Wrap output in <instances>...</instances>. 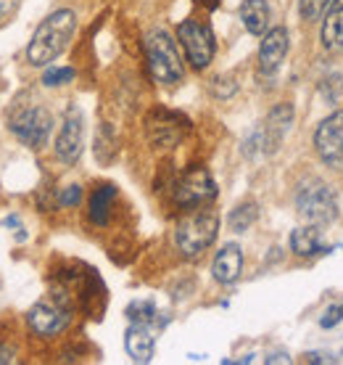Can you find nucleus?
I'll use <instances>...</instances> for the list:
<instances>
[{"label": "nucleus", "instance_id": "obj_1", "mask_svg": "<svg viewBox=\"0 0 343 365\" xmlns=\"http://www.w3.org/2000/svg\"><path fill=\"white\" fill-rule=\"evenodd\" d=\"M74 29H77V14L69 9H61L35 29V35L29 40L27 61L32 66H48L66 51L72 43Z\"/></svg>", "mask_w": 343, "mask_h": 365}, {"label": "nucleus", "instance_id": "obj_2", "mask_svg": "<svg viewBox=\"0 0 343 365\" xmlns=\"http://www.w3.org/2000/svg\"><path fill=\"white\" fill-rule=\"evenodd\" d=\"M296 210L309 225H330L338 217V201L330 185L320 178H307L296 191Z\"/></svg>", "mask_w": 343, "mask_h": 365}, {"label": "nucleus", "instance_id": "obj_3", "mask_svg": "<svg viewBox=\"0 0 343 365\" xmlns=\"http://www.w3.org/2000/svg\"><path fill=\"white\" fill-rule=\"evenodd\" d=\"M145 56H148V69L154 74L156 83L177 85L182 80V56L164 29H154L145 37Z\"/></svg>", "mask_w": 343, "mask_h": 365}, {"label": "nucleus", "instance_id": "obj_4", "mask_svg": "<svg viewBox=\"0 0 343 365\" xmlns=\"http://www.w3.org/2000/svg\"><path fill=\"white\" fill-rule=\"evenodd\" d=\"M219 233V217L214 212H196V215H188L185 220L177 222V230H174V244L185 257H199L204 255L214 238Z\"/></svg>", "mask_w": 343, "mask_h": 365}, {"label": "nucleus", "instance_id": "obj_5", "mask_svg": "<svg viewBox=\"0 0 343 365\" xmlns=\"http://www.w3.org/2000/svg\"><path fill=\"white\" fill-rule=\"evenodd\" d=\"M9 128L24 146L43 148L53 130V114L46 106H27V109H19L9 119Z\"/></svg>", "mask_w": 343, "mask_h": 365}, {"label": "nucleus", "instance_id": "obj_6", "mask_svg": "<svg viewBox=\"0 0 343 365\" xmlns=\"http://www.w3.org/2000/svg\"><path fill=\"white\" fill-rule=\"evenodd\" d=\"M177 37H180L182 48H185L188 61L196 69H206L211 64V58H214V35H211V27L206 21L185 19L177 27Z\"/></svg>", "mask_w": 343, "mask_h": 365}, {"label": "nucleus", "instance_id": "obj_7", "mask_svg": "<svg viewBox=\"0 0 343 365\" xmlns=\"http://www.w3.org/2000/svg\"><path fill=\"white\" fill-rule=\"evenodd\" d=\"M315 148L327 167L343 170V109L333 111L317 125Z\"/></svg>", "mask_w": 343, "mask_h": 365}, {"label": "nucleus", "instance_id": "obj_8", "mask_svg": "<svg viewBox=\"0 0 343 365\" xmlns=\"http://www.w3.org/2000/svg\"><path fill=\"white\" fill-rule=\"evenodd\" d=\"M27 320L29 329L35 331V334L51 339L58 336L61 331H66V326L72 323V310L61 299H43L29 310Z\"/></svg>", "mask_w": 343, "mask_h": 365}, {"label": "nucleus", "instance_id": "obj_9", "mask_svg": "<svg viewBox=\"0 0 343 365\" xmlns=\"http://www.w3.org/2000/svg\"><path fill=\"white\" fill-rule=\"evenodd\" d=\"M217 196V182L206 170H190L174 188V199L180 207H201Z\"/></svg>", "mask_w": 343, "mask_h": 365}, {"label": "nucleus", "instance_id": "obj_10", "mask_svg": "<svg viewBox=\"0 0 343 365\" xmlns=\"http://www.w3.org/2000/svg\"><path fill=\"white\" fill-rule=\"evenodd\" d=\"M82 138H85V128H82V114L80 109H69L63 117L61 133L56 138V156L63 165H74L82 154Z\"/></svg>", "mask_w": 343, "mask_h": 365}, {"label": "nucleus", "instance_id": "obj_11", "mask_svg": "<svg viewBox=\"0 0 343 365\" xmlns=\"http://www.w3.org/2000/svg\"><path fill=\"white\" fill-rule=\"evenodd\" d=\"M288 48H290V35L285 27H275L270 32H264V40L262 46H259V72L264 77H272L283 66V61H285Z\"/></svg>", "mask_w": 343, "mask_h": 365}, {"label": "nucleus", "instance_id": "obj_12", "mask_svg": "<svg viewBox=\"0 0 343 365\" xmlns=\"http://www.w3.org/2000/svg\"><path fill=\"white\" fill-rule=\"evenodd\" d=\"M290 122H293V109H290V103H280V106H275V109L270 111L267 125H264V130L256 135L259 138V143L264 146V151H267V146H270V151H275V148L280 146L285 133L290 130Z\"/></svg>", "mask_w": 343, "mask_h": 365}, {"label": "nucleus", "instance_id": "obj_13", "mask_svg": "<svg viewBox=\"0 0 343 365\" xmlns=\"http://www.w3.org/2000/svg\"><path fill=\"white\" fill-rule=\"evenodd\" d=\"M243 273V252L238 244H225V247L219 249L217 257H214V265H211V275H214V281L217 283H235Z\"/></svg>", "mask_w": 343, "mask_h": 365}, {"label": "nucleus", "instance_id": "obj_14", "mask_svg": "<svg viewBox=\"0 0 343 365\" xmlns=\"http://www.w3.org/2000/svg\"><path fill=\"white\" fill-rule=\"evenodd\" d=\"M185 130H188V122L172 111H159L156 117L148 119V133L154 138V143H162V146L177 143Z\"/></svg>", "mask_w": 343, "mask_h": 365}, {"label": "nucleus", "instance_id": "obj_15", "mask_svg": "<svg viewBox=\"0 0 343 365\" xmlns=\"http://www.w3.org/2000/svg\"><path fill=\"white\" fill-rule=\"evenodd\" d=\"M125 347H127V355L132 357L135 363H151L154 347H156L151 326H145V323H132V326L127 329Z\"/></svg>", "mask_w": 343, "mask_h": 365}, {"label": "nucleus", "instance_id": "obj_16", "mask_svg": "<svg viewBox=\"0 0 343 365\" xmlns=\"http://www.w3.org/2000/svg\"><path fill=\"white\" fill-rule=\"evenodd\" d=\"M290 249L296 257H304V259H312V257L327 255L330 247L322 241V233L317 230V225H304V228H296L290 233Z\"/></svg>", "mask_w": 343, "mask_h": 365}, {"label": "nucleus", "instance_id": "obj_17", "mask_svg": "<svg viewBox=\"0 0 343 365\" xmlns=\"http://www.w3.org/2000/svg\"><path fill=\"white\" fill-rule=\"evenodd\" d=\"M320 37L327 51H343V0H333L327 6Z\"/></svg>", "mask_w": 343, "mask_h": 365}, {"label": "nucleus", "instance_id": "obj_18", "mask_svg": "<svg viewBox=\"0 0 343 365\" xmlns=\"http://www.w3.org/2000/svg\"><path fill=\"white\" fill-rule=\"evenodd\" d=\"M241 21L251 35H264L270 24V6L267 0H243L241 3Z\"/></svg>", "mask_w": 343, "mask_h": 365}, {"label": "nucleus", "instance_id": "obj_19", "mask_svg": "<svg viewBox=\"0 0 343 365\" xmlns=\"http://www.w3.org/2000/svg\"><path fill=\"white\" fill-rule=\"evenodd\" d=\"M117 199V188L111 185V182H103L98 185L90 196V220L95 225H106L109 222V212H111V204Z\"/></svg>", "mask_w": 343, "mask_h": 365}, {"label": "nucleus", "instance_id": "obj_20", "mask_svg": "<svg viewBox=\"0 0 343 365\" xmlns=\"http://www.w3.org/2000/svg\"><path fill=\"white\" fill-rule=\"evenodd\" d=\"M259 217V210H256V204L253 201H246V204H238L233 212H230V217H227V225L230 230L235 233H246V230L251 228L253 222Z\"/></svg>", "mask_w": 343, "mask_h": 365}, {"label": "nucleus", "instance_id": "obj_21", "mask_svg": "<svg viewBox=\"0 0 343 365\" xmlns=\"http://www.w3.org/2000/svg\"><path fill=\"white\" fill-rule=\"evenodd\" d=\"M156 304L148 299H137L132 302L130 307H127V318L132 320V323H145V326H151V323H156Z\"/></svg>", "mask_w": 343, "mask_h": 365}, {"label": "nucleus", "instance_id": "obj_22", "mask_svg": "<svg viewBox=\"0 0 343 365\" xmlns=\"http://www.w3.org/2000/svg\"><path fill=\"white\" fill-rule=\"evenodd\" d=\"M333 0H298V11H301V19H307V21H315L320 19L322 14L327 11Z\"/></svg>", "mask_w": 343, "mask_h": 365}, {"label": "nucleus", "instance_id": "obj_23", "mask_svg": "<svg viewBox=\"0 0 343 365\" xmlns=\"http://www.w3.org/2000/svg\"><path fill=\"white\" fill-rule=\"evenodd\" d=\"M74 80V69H69V66H51L46 74H43V83L48 85V88H58V85H66Z\"/></svg>", "mask_w": 343, "mask_h": 365}, {"label": "nucleus", "instance_id": "obj_24", "mask_svg": "<svg viewBox=\"0 0 343 365\" xmlns=\"http://www.w3.org/2000/svg\"><path fill=\"white\" fill-rule=\"evenodd\" d=\"M80 199H82V185H66L61 193H58V204L61 207H77L80 204Z\"/></svg>", "mask_w": 343, "mask_h": 365}, {"label": "nucleus", "instance_id": "obj_25", "mask_svg": "<svg viewBox=\"0 0 343 365\" xmlns=\"http://www.w3.org/2000/svg\"><path fill=\"white\" fill-rule=\"evenodd\" d=\"M341 320H343V302H338V304H333V307H327L322 320H320V326H322V329H333V326H338Z\"/></svg>", "mask_w": 343, "mask_h": 365}, {"label": "nucleus", "instance_id": "obj_26", "mask_svg": "<svg viewBox=\"0 0 343 365\" xmlns=\"http://www.w3.org/2000/svg\"><path fill=\"white\" fill-rule=\"evenodd\" d=\"M14 6H16V0H0V19L9 16L11 11H14Z\"/></svg>", "mask_w": 343, "mask_h": 365}]
</instances>
